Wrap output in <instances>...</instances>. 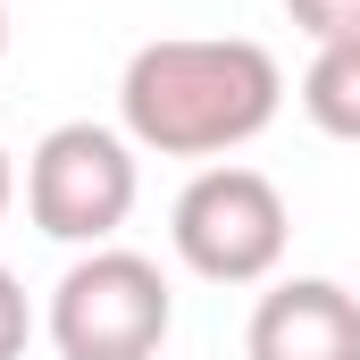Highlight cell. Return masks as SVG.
Here are the masks:
<instances>
[{
  "mask_svg": "<svg viewBox=\"0 0 360 360\" xmlns=\"http://www.w3.org/2000/svg\"><path fill=\"white\" fill-rule=\"evenodd\" d=\"M276 109H285V68L243 34H160L117 76L126 143L160 160H226L269 134Z\"/></svg>",
  "mask_w": 360,
  "mask_h": 360,
  "instance_id": "obj_1",
  "label": "cell"
},
{
  "mask_svg": "<svg viewBox=\"0 0 360 360\" xmlns=\"http://www.w3.org/2000/svg\"><path fill=\"white\" fill-rule=\"evenodd\" d=\"M42 327H51L59 360H160L168 327H176V293H168L160 260H143L126 243H92L51 285Z\"/></svg>",
  "mask_w": 360,
  "mask_h": 360,
  "instance_id": "obj_2",
  "label": "cell"
},
{
  "mask_svg": "<svg viewBox=\"0 0 360 360\" xmlns=\"http://www.w3.org/2000/svg\"><path fill=\"white\" fill-rule=\"evenodd\" d=\"M285 193L243 160H210L168 210V243L201 285H269L285 260Z\"/></svg>",
  "mask_w": 360,
  "mask_h": 360,
  "instance_id": "obj_3",
  "label": "cell"
},
{
  "mask_svg": "<svg viewBox=\"0 0 360 360\" xmlns=\"http://www.w3.org/2000/svg\"><path fill=\"white\" fill-rule=\"evenodd\" d=\"M134 193H143V168H134V143L117 126H92V117H68L34 143L25 160V218L51 235V243H109L126 218H134Z\"/></svg>",
  "mask_w": 360,
  "mask_h": 360,
  "instance_id": "obj_4",
  "label": "cell"
},
{
  "mask_svg": "<svg viewBox=\"0 0 360 360\" xmlns=\"http://www.w3.org/2000/svg\"><path fill=\"white\" fill-rule=\"evenodd\" d=\"M243 360H360V293L335 276H285L252 302Z\"/></svg>",
  "mask_w": 360,
  "mask_h": 360,
  "instance_id": "obj_5",
  "label": "cell"
},
{
  "mask_svg": "<svg viewBox=\"0 0 360 360\" xmlns=\"http://www.w3.org/2000/svg\"><path fill=\"white\" fill-rule=\"evenodd\" d=\"M302 117L335 143H360V42H319L302 68Z\"/></svg>",
  "mask_w": 360,
  "mask_h": 360,
  "instance_id": "obj_6",
  "label": "cell"
},
{
  "mask_svg": "<svg viewBox=\"0 0 360 360\" xmlns=\"http://www.w3.org/2000/svg\"><path fill=\"white\" fill-rule=\"evenodd\" d=\"M285 17L310 42H360V0H285Z\"/></svg>",
  "mask_w": 360,
  "mask_h": 360,
  "instance_id": "obj_7",
  "label": "cell"
},
{
  "mask_svg": "<svg viewBox=\"0 0 360 360\" xmlns=\"http://www.w3.org/2000/svg\"><path fill=\"white\" fill-rule=\"evenodd\" d=\"M34 344V302H25V285L0 269V360H25Z\"/></svg>",
  "mask_w": 360,
  "mask_h": 360,
  "instance_id": "obj_8",
  "label": "cell"
},
{
  "mask_svg": "<svg viewBox=\"0 0 360 360\" xmlns=\"http://www.w3.org/2000/svg\"><path fill=\"white\" fill-rule=\"evenodd\" d=\"M8 201H17V168H8V143H0V218H8Z\"/></svg>",
  "mask_w": 360,
  "mask_h": 360,
  "instance_id": "obj_9",
  "label": "cell"
},
{
  "mask_svg": "<svg viewBox=\"0 0 360 360\" xmlns=\"http://www.w3.org/2000/svg\"><path fill=\"white\" fill-rule=\"evenodd\" d=\"M0 59H8V0H0Z\"/></svg>",
  "mask_w": 360,
  "mask_h": 360,
  "instance_id": "obj_10",
  "label": "cell"
}]
</instances>
